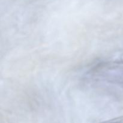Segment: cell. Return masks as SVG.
I'll list each match as a JSON object with an SVG mask.
<instances>
[{
	"label": "cell",
	"instance_id": "obj_1",
	"mask_svg": "<svg viewBox=\"0 0 123 123\" xmlns=\"http://www.w3.org/2000/svg\"><path fill=\"white\" fill-rule=\"evenodd\" d=\"M103 123H123V118H117L111 120Z\"/></svg>",
	"mask_w": 123,
	"mask_h": 123
}]
</instances>
